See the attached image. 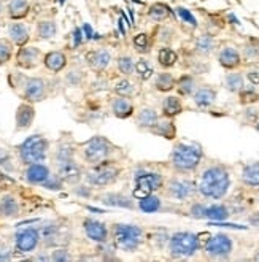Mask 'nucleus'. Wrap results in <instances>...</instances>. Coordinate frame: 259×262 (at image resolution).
Wrapping results in <instances>:
<instances>
[{
    "instance_id": "nucleus-62",
    "label": "nucleus",
    "mask_w": 259,
    "mask_h": 262,
    "mask_svg": "<svg viewBox=\"0 0 259 262\" xmlns=\"http://www.w3.org/2000/svg\"><path fill=\"white\" fill-rule=\"evenodd\" d=\"M253 260H259V251H256V254L253 256Z\"/></svg>"
},
{
    "instance_id": "nucleus-47",
    "label": "nucleus",
    "mask_w": 259,
    "mask_h": 262,
    "mask_svg": "<svg viewBox=\"0 0 259 262\" xmlns=\"http://www.w3.org/2000/svg\"><path fill=\"white\" fill-rule=\"evenodd\" d=\"M158 41H161L162 45H170L172 43V40H174V35H175V32H174V29L172 27H169V26H161L159 29H158Z\"/></svg>"
},
{
    "instance_id": "nucleus-30",
    "label": "nucleus",
    "mask_w": 259,
    "mask_h": 262,
    "mask_svg": "<svg viewBox=\"0 0 259 262\" xmlns=\"http://www.w3.org/2000/svg\"><path fill=\"white\" fill-rule=\"evenodd\" d=\"M5 11L11 21H23L30 13V2L29 0H8Z\"/></svg>"
},
{
    "instance_id": "nucleus-9",
    "label": "nucleus",
    "mask_w": 259,
    "mask_h": 262,
    "mask_svg": "<svg viewBox=\"0 0 259 262\" xmlns=\"http://www.w3.org/2000/svg\"><path fill=\"white\" fill-rule=\"evenodd\" d=\"M165 177L161 172L149 170V168H139L134 172V197L142 199L149 194L162 191Z\"/></svg>"
},
{
    "instance_id": "nucleus-14",
    "label": "nucleus",
    "mask_w": 259,
    "mask_h": 262,
    "mask_svg": "<svg viewBox=\"0 0 259 262\" xmlns=\"http://www.w3.org/2000/svg\"><path fill=\"white\" fill-rule=\"evenodd\" d=\"M84 62L93 73H103L112 66L113 54L110 50L103 48V46H100V48H93V50L86 51Z\"/></svg>"
},
{
    "instance_id": "nucleus-51",
    "label": "nucleus",
    "mask_w": 259,
    "mask_h": 262,
    "mask_svg": "<svg viewBox=\"0 0 259 262\" xmlns=\"http://www.w3.org/2000/svg\"><path fill=\"white\" fill-rule=\"evenodd\" d=\"M50 260H54V262H67V260H72V256L69 254L67 250L64 248H57L51 253L50 256Z\"/></svg>"
},
{
    "instance_id": "nucleus-26",
    "label": "nucleus",
    "mask_w": 259,
    "mask_h": 262,
    "mask_svg": "<svg viewBox=\"0 0 259 262\" xmlns=\"http://www.w3.org/2000/svg\"><path fill=\"white\" fill-rule=\"evenodd\" d=\"M185 112V103L178 94H167L161 102V116L175 119Z\"/></svg>"
},
{
    "instance_id": "nucleus-7",
    "label": "nucleus",
    "mask_w": 259,
    "mask_h": 262,
    "mask_svg": "<svg viewBox=\"0 0 259 262\" xmlns=\"http://www.w3.org/2000/svg\"><path fill=\"white\" fill-rule=\"evenodd\" d=\"M201 235L191 230H178L167 240V251L174 259H189L201 251Z\"/></svg>"
},
{
    "instance_id": "nucleus-1",
    "label": "nucleus",
    "mask_w": 259,
    "mask_h": 262,
    "mask_svg": "<svg viewBox=\"0 0 259 262\" xmlns=\"http://www.w3.org/2000/svg\"><path fill=\"white\" fill-rule=\"evenodd\" d=\"M232 175L231 168L221 162L207 164L196 178L197 195L207 200H223L231 191Z\"/></svg>"
},
{
    "instance_id": "nucleus-49",
    "label": "nucleus",
    "mask_w": 259,
    "mask_h": 262,
    "mask_svg": "<svg viewBox=\"0 0 259 262\" xmlns=\"http://www.w3.org/2000/svg\"><path fill=\"white\" fill-rule=\"evenodd\" d=\"M73 192L81 199H91L94 195V189L89 184H80V183L73 184Z\"/></svg>"
},
{
    "instance_id": "nucleus-44",
    "label": "nucleus",
    "mask_w": 259,
    "mask_h": 262,
    "mask_svg": "<svg viewBox=\"0 0 259 262\" xmlns=\"http://www.w3.org/2000/svg\"><path fill=\"white\" fill-rule=\"evenodd\" d=\"M239 103L243 105V106H250V105H254L259 102V92L256 89V86H243L239 92Z\"/></svg>"
},
{
    "instance_id": "nucleus-37",
    "label": "nucleus",
    "mask_w": 259,
    "mask_h": 262,
    "mask_svg": "<svg viewBox=\"0 0 259 262\" xmlns=\"http://www.w3.org/2000/svg\"><path fill=\"white\" fill-rule=\"evenodd\" d=\"M217 48V40L210 34H202L194 40V53L197 56L207 57Z\"/></svg>"
},
{
    "instance_id": "nucleus-61",
    "label": "nucleus",
    "mask_w": 259,
    "mask_h": 262,
    "mask_svg": "<svg viewBox=\"0 0 259 262\" xmlns=\"http://www.w3.org/2000/svg\"><path fill=\"white\" fill-rule=\"evenodd\" d=\"M253 126H254V129H256V132H259V119H257V121L254 122V124H253Z\"/></svg>"
},
{
    "instance_id": "nucleus-43",
    "label": "nucleus",
    "mask_w": 259,
    "mask_h": 262,
    "mask_svg": "<svg viewBox=\"0 0 259 262\" xmlns=\"http://www.w3.org/2000/svg\"><path fill=\"white\" fill-rule=\"evenodd\" d=\"M143 213H158L162 208V200L156 194H149L142 199H139V204H137Z\"/></svg>"
},
{
    "instance_id": "nucleus-42",
    "label": "nucleus",
    "mask_w": 259,
    "mask_h": 262,
    "mask_svg": "<svg viewBox=\"0 0 259 262\" xmlns=\"http://www.w3.org/2000/svg\"><path fill=\"white\" fill-rule=\"evenodd\" d=\"M115 66L121 76H131L132 78L135 70V57L132 54H119L115 59Z\"/></svg>"
},
{
    "instance_id": "nucleus-59",
    "label": "nucleus",
    "mask_w": 259,
    "mask_h": 262,
    "mask_svg": "<svg viewBox=\"0 0 259 262\" xmlns=\"http://www.w3.org/2000/svg\"><path fill=\"white\" fill-rule=\"evenodd\" d=\"M229 19L232 21V24H240V21L234 16V14H229Z\"/></svg>"
},
{
    "instance_id": "nucleus-22",
    "label": "nucleus",
    "mask_w": 259,
    "mask_h": 262,
    "mask_svg": "<svg viewBox=\"0 0 259 262\" xmlns=\"http://www.w3.org/2000/svg\"><path fill=\"white\" fill-rule=\"evenodd\" d=\"M7 38L14 45V46H24L30 41V27L26 23L21 21H13L7 27Z\"/></svg>"
},
{
    "instance_id": "nucleus-48",
    "label": "nucleus",
    "mask_w": 259,
    "mask_h": 262,
    "mask_svg": "<svg viewBox=\"0 0 259 262\" xmlns=\"http://www.w3.org/2000/svg\"><path fill=\"white\" fill-rule=\"evenodd\" d=\"M177 14H178V16H180V19L183 21V23H186V24H189L192 29H196L197 26H199V24H197V19H196V16H194V14L188 10V8H183V7H178L177 8Z\"/></svg>"
},
{
    "instance_id": "nucleus-12",
    "label": "nucleus",
    "mask_w": 259,
    "mask_h": 262,
    "mask_svg": "<svg viewBox=\"0 0 259 262\" xmlns=\"http://www.w3.org/2000/svg\"><path fill=\"white\" fill-rule=\"evenodd\" d=\"M234 251V240L227 234H215L211 235L205 245H204V253L208 259H229Z\"/></svg>"
},
{
    "instance_id": "nucleus-6",
    "label": "nucleus",
    "mask_w": 259,
    "mask_h": 262,
    "mask_svg": "<svg viewBox=\"0 0 259 262\" xmlns=\"http://www.w3.org/2000/svg\"><path fill=\"white\" fill-rule=\"evenodd\" d=\"M110 238L115 248L126 253H135L145 243V230L137 224L116 223L110 229Z\"/></svg>"
},
{
    "instance_id": "nucleus-33",
    "label": "nucleus",
    "mask_w": 259,
    "mask_h": 262,
    "mask_svg": "<svg viewBox=\"0 0 259 262\" xmlns=\"http://www.w3.org/2000/svg\"><path fill=\"white\" fill-rule=\"evenodd\" d=\"M231 216V210L227 208L224 204L213 202L210 205L205 204L204 208V220H208L211 223H223Z\"/></svg>"
},
{
    "instance_id": "nucleus-32",
    "label": "nucleus",
    "mask_w": 259,
    "mask_h": 262,
    "mask_svg": "<svg viewBox=\"0 0 259 262\" xmlns=\"http://www.w3.org/2000/svg\"><path fill=\"white\" fill-rule=\"evenodd\" d=\"M131 43H132V50L139 56H148L151 51H153L155 37L148 32H139L132 37Z\"/></svg>"
},
{
    "instance_id": "nucleus-55",
    "label": "nucleus",
    "mask_w": 259,
    "mask_h": 262,
    "mask_svg": "<svg viewBox=\"0 0 259 262\" xmlns=\"http://www.w3.org/2000/svg\"><path fill=\"white\" fill-rule=\"evenodd\" d=\"M83 32H86V38H91V37H93V29H91L89 24H84V26H83Z\"/></svg>"
},
{
    "instance_id": "nucleus-50",
    "label": "nucleus",
    "mask_w": 259,
    "mask_h": 262,
    "mask_svg": "<svg viewBox=\"0 0 259 262\" xmlns=\"http://www.w3.org/2000/svg\"><path fill=\"white\" fill-rule=\"evenodd\" d=\"M62 186H64V181L59 178L57 173H53V175L50 177V180H48L47 183H45L41 188L50 189V191H60V189H62Z\"/></svg>"
},
{
    "instance_id": "nucleus-13",
    "label": "nucleus",
    "mask_w": 259,
    "mask_h": 262,
    "mask_svg": "<svg viewBox=\"0 0 259 262\" xmlns=\"http://www.w3.org/2000/svg\"><path fill=\"white\" fill-rule=\"evenodd\" d=\"M14 64L21 70H34L43 64V53L38 46L27 43L18 48L16 54H14Z\"/></svg>"
},
{
    "instance_id": "nucleus-53",
    "label": "nucleus",
    "mask_w": 259,
    "mask_h": 262,
    "mask_svg": "<svg viewBox=\"0 0 259 262\" xmlns=\"http://www.w3.org/2000/svg\"><path fill=\"white\" fill-rule=\"evenodd\" d=\"M243 116H245V119H247L248 122L254 124V122L259 119V112H257V110H253V108H251V105H250V106H247V110L243 112Z\"/></svg>"
},
{
    "instance_id": "nucleus-41",
    "label": "nucleus",
    "mask_w": 259,
    "mask_h": 262,
    "mask_svg": "<svg viewBox=\"0 0 259 262\" xmlns=\"http://www.w3.org/2000/svg\"><path fill=\"white\" fill-rule=\"evenodd\" d=\"M245 86V76L239 70H229L224 76V88L231 92V94H237V92Z\"/></svg>"
},
{
    "instance_id": "nucleus-25",
    "label": "nucleus",
    "mask_w": 259,
    "mask_h": 262,
    "mask_svg": "<svg viewBox=\"0 0 259 262\" xmlns=\"http://www.w3.org/2000/svg\"><path fill=\"white\" fill-rule=\"evenodd\" d=\"M149 134L161 137V138H165V140H169V142H175L177 137H178V129L175 124V119L161 116L156 124L153 126V129L149 130Z\"/></svg>"
},
{
    "instance_id": "nucleus-4",
    "label": "nucleus",
    "mask_w": 259,
    "mask_h": 262,
    "mask_svg": "<svg viewBox=\"0 0 259 262\" xmlns=\"http://www.w3.org/2000/svg\"><path fill=\"white\" fill-rule=\"evenodd\" d=\"M77 152L86 165H96L103 161H118L119 148L103 135H94L84 143L78 145Z\"/></svg>"
},
{
    "instance_id": "nucleus-45",
    "label": "nucleus",
    "mask_w": 259,
    "mask_h": 262,
    "mask_svg": "<svg viewBox=\"0 0 259 262\" xmlns=\"http://www.w3.org/2000/svg\"><path fill=\"white\" fill-rule=\"evenodd\" d=\"M14 56V45L8 38H0V67L8 64Z\"/></svg>"
},
{
    "instance_id": "nucleus-54",
    "label": "nucleus",
    "mask_w": 259,
    "mask_h": 262,
    "mask_svg": "<svg viewBox=\"0 0 259 262\" xmlns=\"http://www.w3.org/2000/svg\"><path fill=\"white\" fill-rule=\"evenodd\" d=\"M247 80L253 86H259V69H250L247 72Z\"/></svg>"
},
{
    "instance_id": "nucleus-21",
    "label": "nucleus",
    "mask_w": 259,
    "mask_h": 262,
    "mask_svg": "<svg viewBox=\"0 0 259 262\" xmlns=\"http://www.w3.org/2000/svg\"><path fill=\"white\" fill-rule=\"evenodd\" d=\"M110 112L116 119H129L135 115V103L129 97L113 96L110 99Z\"/></svg>"
},
{
    "instance_id": "nucleus-2",
    "label": "nucleus",
    "mask_w": 259,
    "mask_h": 262,
    "mask_svg": "<svg viewBox=\"0 0 259 262\" xmlns=\"http://www.w3.org/2000/svg\"><path fill=\"white\" fill-rule=\"evenodd\" d=\"M204 158L205 154L201 143L191 140H178L170 151L169 164L172 170L178 175H192L199 172Z\"/></svg>"
},
{
    "instance_id": "nucleus-24",
    "label": "nucleus",
    "mask_w": 259,
    "mask_h": 262,
    "mask_svg": "<svg viewBox=\"0 0 259 262\" xmlns=\"http://www.w3.org/2000/svg\"><path fill=\"white\" fill-rule=\"evenodd\" d=\"M43 66L51 73H60L64 72L69 66V57L64 51L53 50L43 54Z\"/></svg>"
},
{
    "instance_id": "nucleus-34",
    "label": "nucleus",
    "mask_w": 259,
    "mask_h": 262,
    "mask_svg": "<svg viewBox=\"0 0 259 262\" xmlns=\"http://www.w3.org/2000/svg\"><path fill=\"white\" fill-rule=\"evenodd\" d=\"M197 86L199 84H197V80L192 73H183L180 78H177L175 91L181 99H186V97H191L194 94Z\"/></svg>"
},
{
    "instance_id": "nucleus-17",
    "label": "nucleus",
    "mask_w": 259,
    "mask_h": 262,
    "mask_svg": "<svg viewBox=\"0 0 259 262\" xmlns=\"http://www.w3.org/2000/svg\"><path fill=\"white\" fill-rule=\"evenodd\" d=\"M51 175H53L51 168L43 162L29 164L26 165V170H24V180L29 184H32V186H43V184L50 180Z\"/></svg>"
},
{
    "instance_id": "nucleus-8",
    "label": "nucleus",
    "mask_w": 259,
    "mask_h": 262,
    "mask_svg": "<svg viewBox=\"0 0 259 262\" xmlns=\"http://www.w3.org/2000/svg\"><path fill=\"white\" fill-rule=\"evenodd\" d=\"M48 154H50V140L40 134L27 137L18 146V158L23 165L47 161Z\"/></svg>"
},
{
    "instance_id": "nucleus-58",
    "label": "nucleus",
    "mask_w": 259,
    "mask_h": 262,
    "mask_svg": "<svg viewBox=\"0 0 259 262\" xmlns=\"http://www.w3.org/2000/svg\"><path fill=\"white\" fill-rule=\"evenodd\" d=\"M250 223L254 224V226H259V214H256V216L250 218Z\"/></svg>"
},
{
    "instance_id": "nucleus-57",
    "label": "nucleus",
    "mask_w": 259,
    "mask_h": 262,
    "mask_svg": "<svg viewBox=\"0 0 259 262\" xmlns=\"http://www.w3.org/2000/svg\"><path fill=\"white\" fill-rule=\"evenodd\" d=\"M118 23H119V30H121V34H123V35H126V29H124V24H123V23H124V18L121 16Z\"/></svg>"
},
{
    "instance_id": "nucleus-10",
    "label": "nucleus",
    "mask_w": 259,
    "mask_h": 262,
    "mask_svg": "<svg viewBox=\"0 0 259 262\" xmlns=\"http://www.w3.org/2000/svg\"><path fill=\"white\" fill-rule=\"evenodd\" d=\"M164 195L175 202H188L197 195L196 180L188 178V175H174L164 183Z\"/></svg>"
},
{
    "instance_id": "nucleus-56",
    "label": "nucleus",
    "mask_w": 259,
    "mask_h": 262,
    "mask_svg": "<svg viewBox=\"0 0 259 262\" xmlns=\"http://www.w3.org/2000/svg\"><path fill=\"white\" fill-rule=\"evenodd\" d=\"M11 256H10V251L8 250H0V260H8Z\"/></svg>"
},
{
    "instance_id": "nucleus-20",
    "label": "nucleus",
    "mask_w": 259,
    "mask_h": 262,
    "mask_svg": "<svg viewBox=\"0 0 259 262\" xmlns=\"http://www.w3.org/2000/svg\"><path fill=\"white\" fill-rule=\"evenodd\" d=\"M35 121V106L34 103L30 102H23L18 105L16 108V115H14V127H16L18 132H23V130H27L32 127Z\"/></svg>"
},
{
    "instance_id": "nucleus-46",
    "label": "nucleus",
    "mask_w": 259,
    "mask_h": 262,
    "mask_svg": "<svg viewBox=\"0 0 259 262\" xmlns=\"http://www.w3.org/2000/svg\"><path fill=\"white\" fill-rule=\"evenodd\" d=\"M0 167L7 172L14 170V159L11 156V152L5 148H0Z\"/></svg>"
},
{
    "instance_id": "nucleus-35",
    "label": "nucleus",
    "mask_w": 259,
    "mask_h": 262,
    "mask_svg": "<svg viewBox=\"0 0 259 262\" xmlns=\"http://www.w3.org/2000/svg\"><path fill=\"white\" fill-rule=\"evenodd\" d=\"M100 202L109 207H116V208H134L132 197L123 192H105L100 195Z\"/></svg>"
},
{
    "instance_id": "nucleus-19",
    "label": "nucleus",
    "mask_w": 259,
    "mask_h": 262,
    "mask_svg": "<svg viewBox=\"0 0 259 262\" xmlns=\"http://www.w3.org/2000/svg\"><path fill=\"white\" fill-rule=\"evenodd\" d=\"M194 105L199 110H208L213 105L217 103L218 99V91L215 88H211L208 84L204 86H197V89L194 91V94L191 96Z\"/></svg>"
},
{
    "instance_id": "nucleus-18",
    "label": "nucleus",
    "mask_w": 259,
    "mask_h": 262,
    "mask_svg": "<svg viewBox=\"0 0 259 262\" xmlns=\"http://www.w3.org/2000/svg\"><path fill=\"white\" fill-rule=\"evenodd\" d=\"M217 60L224 70L229 72V70H237L242 66L243 56L235 46L226 45V46H223V48H220V51L217 54Z\"/></svg>"
},
{
    "instance_id": "nucleus-38",
    "label": "nucleus",
    "mask_w": 259,
    "mask_h": 262,
    "mask_svg": "<svg viewBox=\"0 0 259 262\" xmlns=\"http://www.w3.org/2000/svg\"><path fill=\"white\" fill-rule=\"evenodd\" d=\"M112 91L115 96H123V97H129L132 99L135 94H137V86L135 83L131 80V76H121L118 78L113 86H112Z\"/></svg>"
},
{
    "instance_id": "nucleus-63",
    "label": "nucleus",
    "mask_w": 259,
    "mask_h": 262,
    "mask_svg": "<svg viewBox=\"0 0 259 262\" xmlns=\"http://www.w3.org/2000/svg\"><path fill=\"white\" fill-rule=\"evenodd\" d=\"M0 216H2V208H0Z\"/></svg>"
},
{
    "instance_id": "nucleus-36",
    "label": "nucleus",
    "mask_w": 259,
    "mask_h": 262,
    "mask_svg": "<svg viewBox=\"0 0 259 262\" xmlns=\"http://www.w3.org/2000/svg\"><path fill=\"white\" fill-rule=\"evenodd\" d=\"M155 64L146 56H140L139 59H135V70L134 76H137L140 81H151V78L155 76Z\"/></svg>"
},
{
    "instance_id": "nucleus-28",
    "label": "nucleus",
    "mask_w": 259,
    "mask_h": 262,
    "mask_svg": "<svg viewBox=\"0 0 259 262\" xmlns=\"http://www.w3.org/2000/svg\"><path fill=\"white\" fill-rule=\"evenodd\" d=\"M240 181L245 188L259 189V161L248 162L242 167Z\"/></svg>"
},
{
    "instance_id": "nucleus-15",
    "label": "nucleus",
    "mask_w": 259,
    "mask_h": 262,
    "mask_svg": "<svg viewBox=\"0 0 259 262\" xmlns=\"http://www.w3.org/2000/svg\"><path fill=\"white\" fill-rule=\"evenodd\" d=\"M40 240H41V234L37 227H26L14 235V246H16V250L19 253H32L37 250Z\"/></svg>"
},
{
    "instance_id": "nucleus-29",
    "label": "nucleus",
    "mask_w": 259,
    "mask_h": 262,
    "mask_svg": "<svg viewBox=\"0 0 259 262\" xmlns=\"http://www.w3.org/2000/svg\"><path fill=\"white\" fill-rule=\"evenodd\" d=\"M178 60H180V56L170 45H162L156 53V62L162 70L174 69L178 64Z\"/></svg>"
},
{
    "instance_id": "nucleus-60",
    "label": "nucleus",
    "mask_w": 259,
    "mask_h": 262,
    "mask_svg": "<svg viewBox=\"0 0 259 262\" xmlns=\"http://www.w3.org/2000/svg\"><path fill=\"white\" fill-rule=\"evenodd\" d=\"M4 11H5V7H4V4H2V0H0V18H2Z\"/></svg>"
},
{
    "instance_id": "nucleus-27",
    "label": "nucleus",
    "mask_w": 259,
    "mask_h": 262,
    "mask_svg": "<svg viewBox=\"0 0 259 262\" xmlns=\"http://www.w3.org/2000/svg\"><path fill=\"white\" fill-rule=\"evenodd\" d=\"M151 86H153L156 92H161V94H170L172 91H175L177 76L169 70H162L159 73H155V76L151 78Z\"/></svg>"
},
{
    "instance_id": "nucleus-39",
    "label": "nucleus",
    "mask_w": 259,
    "mask_h": 262,
    "mask_svg": "<svg viewBox=\"0 0 259 262\" xmlns=\"http://www.w3.org/2000/svg\"><path fill=\"white\" fill-rule=\"evenodd\" d=\"M57 35V24L54 19H40L35 26V37L38 40H51Z\"/></svg>"
},
{
    "instance_id": "nucleus-31",
    "label": "nucleus",
    "mask_w": 259,
    "mask_h": 262,
    "mask_svg": "<svg viewBox=\"0 0 259 262\" xmlns=\"http://www.w3.org/2000/svg\"><path fill=\"white\" fill-rule=\"evenodd\" d=\"M172 14H174V10L164 4V2H155V4H151L146 10V18L149 21H153L156 24H161L167 19H170L172 18Z\"/></svg>"
},
{
    "instance_id": "nucleus-16",
    "label": "nucleus",
    "mask_w": 259,
    "mask_h": 262,
    "mask_svg": "<svg viewBox=\"0 0 259 262\" xmlns=\"http://www.w3.org/2000/svg\"><path fill=\"white\" fill-rule=\"evenodd\" d=\"M83 230L86 237L97 245H105L110 240V227L96 218H86L83 221Z\"/></svg>"
},
{
    "instance_id": "nucleus-5",
    "label": "nucleus",
    "mask_w": 259,
    "mask_h": 262,
    "mask_svg": "<svg viewBox=\"0 0 259 262\" xmlns=\"http://www.w3.org/2000/svg\"><path fill=\"white\" fill-rule=\"evenodd\" d=\"M123 167L119 161H103L96 165H88L83 172V180L93 189H106L119 181Z\"/></svg>"
},
{
    "instance_id": "nucleus-11",
    "label": "nucleus",
    "mask_w": 259,
    "mask_h": 262,
    "mask_svg": "<svg viewBox=\"0 0 259 262\" xmlns=\"http://www.w3.org/2000/svg\"><path fill=\"white\" fill-rule=\"evenodd\" d=\"M18 83L13 84V88H19V94L24 102L38 103L48 97V83L41 76H26L16 75Z\"/></svg>"
},
{
    "instance_id": "nucleus-3",
    "label": "nucleus",
    "mask_w": 259,
    "mask_h": 262,
    "mask_svg": "<svg viewBox=\"0 0 259 262\" xmlns=\"http://www.w3.org/2000/svg\"><path fill=\"white\" fill-rule=\"evenodd\" d=\"M75 156H77V149L69 142L59 143L53 154L56 173L64 181V184H70V186L80 183L83 180V172H84L81 164Z\"/></svg>"
},
{
    "instance_id": "nucleus-23",
    "label": "nucleus",
    "mask_w": 259,
    "mask_h": 262,
    "mask_svg": "<svg viewBox=\"0 0 259 262\" xmlns=\"http://www.w3.org/2000/svg\"><path fill=\"white\" fill-rule=\"evenodd\" d=\"M161 118L159 112L153 106H142L140 110H137L134 115V121H135V127L140 130H146L149 132L153 129V126L158 122V119Z\"/></svg>"
},
{
    "instance_id": "nucleus-40",
    "label": "nucleus",
    "mask_w": 259,
    "mask_h": 262,
    "mask_svg": "<svg viewBox=\"0 0 259 262\" xmlns=\"http://www.w3.org/2000/svg\"><path fill=\"white\" fill-rule=\"evenodd\" d=\"M0 208H2V216L5 218H16L21 211L18 199L13 194H5L0 199Z\"/></svg>"
},
{
    "instance_id": "nucleus-52",
    "label": "nucleus",
    "mask_w": 259,
    "mask_h": 262,
    "mask_svg": "<svg viewBox=\"0 0 259 262\" xmlns=\"http://www.w3.org/2000/svg\"><path fill=\"white\" fill-rule=\"evenodd\" d=\"M204 208H205V204L202 202H194L189 208V214L196 220H204Z\"/></svg>"
}]
</instances>
